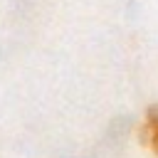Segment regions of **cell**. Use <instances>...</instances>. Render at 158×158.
<instances>
[{
  "mask_svg": "<svg viewBox=\"0 0 158 158\" xmlns=\"http://www.w3.org/2000/svg\"><path fill=\"white\" fill-rule=\"evenodd\" d=\"M141 143H146L148 151L158 158V106H151L146 111V118L141 126Z\"/></svg>",
  "mask_w": 158,
  "mask_h": 158,
  "instance_id": "1",
  "label": "cell"
}]
</instances>
